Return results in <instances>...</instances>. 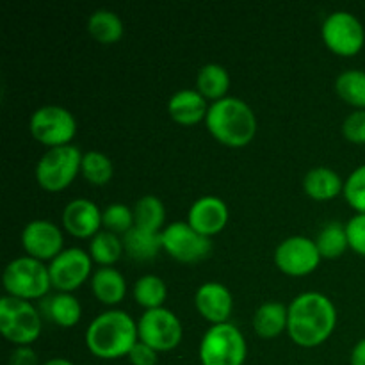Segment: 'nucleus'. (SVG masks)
<instances>
[{
    "label": "nucleus",
    "instance_id": "e433bc0d",
    "mask_svg": "<svg viewBox=\"0 0 365 365\" xmlns=\"http://www.w3.org/2000/svg\"><path fill=\"white\" fill-rule=\"evenodd\" d=\"M9 365H38V356L31 346H16V349L11 353Z\"/></svg>",
    "mask_w": 365,
    "mask_h": 365
},
{
    "label": "nucleus",
    "instance_id": "4be33fe9",
    "mask_svg": "<svg viewBox=\"0 0 365 365\" xmlns=\"http://www.w3.org/2000/svg\"><path fill=\"white\" fill-rule=\"evenodd\" d=\"M230 88V75L227 68L217 63H209L200 68L196 75V89L205 100H223Z\"/></svg>",
    "mask_w": 365,
    "mask_h": 365
},
{
    "label": "nucleus",
    "instance_id": "ddd939ff",
    "mask_svg": "<svg viewBox=\"0 0 365 365\" xmlns=\"http://www.w3.org/2000/svg\"><path fill=\"white\" fill-rule=\"evenodd\" d=\"M91 267L93 259L88 252L82 248L63 250L48 266L52 287L61 292H73L88 280Z\"/></svg>",
    "mask_w": 365,
    "mask_h": 365
},
{
    "label": "nucleus",
    "instance_id": "423d86ee",
    "mask_svg": "<svg viewBox=\"0 0 365 365\" xmlns=\"http://www.w3.org/2000/svg\"><path fill=\"white\" fill-rule=\"evenodd\" d=\"M41 314L27 299L0 298V331L16 346H31L41 335Z\"/></svg>",
    "mask_w": 365,
    "mask_h": 365
},
{
    "label": "nucleus",
    "instance_id": "cd10ccee",
    "mask_svg": "<svg viewBox=\"0 0 365 365\" xmlns=\"http://www.w3.org/2000/svg\"><path fill=\"white\" fill-rule=\"evenodd\" d=\"M123 250V241L116 234L107 230H100L89 242V255L93 262L100 264L102 267H113V264L120 260Z\"/></svg>",
    "mask_w": 365,
    "mask_h": 365
},
{
    "label": "nucleus",
    "instance_id": "7ed1b4c3",
    "mask_svg": "<svg viewBox=\"0 0 365 365\" xmlns=\"http://www.w3.org/2000/svg\"><path fill=\"white\" fill-rule=\"evenodd\" d=\"M205 125L214 139L230 148L250 145L257 134L255 113L245 100L235 96H225L223 100L212 102Z\"/></svg>",
    "mask_w": 365,
    "mask_h": 365
},
{
    "label": "nucleus",
    "instance_id": "bb28decb",
    "mask_svg": "<svg viewBox=\"0 0 365 365\" xmlns=\"http://www.w3.org/2000/svg\"><path fill=\"white\" fill-rule=\"evenodd\" d=\"M317 250H319L323 259L335 260L342 257V253L349 248L348 234H346V225L339 221H330L321 228L316 237Z\"/></svg>",
    "mask_w": 365,
    "mask_h": 365
},
{
    "label": "nucleus",
    "instance_id": "f8f14e48",
    "mask_svg": "<svg viewBox=\"0 0 365 365\" xmlns=\"http://www.w3.org/2000/svg\"><path fill=\"white\" fill-rule=\"evenodd\" d=\"M321 253L316 241L305 235H292L284 239L274 250V264L289 277H307L314 273L321 262Z\"/></svg>",
    "mask_w": 365,
    "mask_h": 365
},
{
    "label": "nucleus",
    "instance_id": "f257e3e1",
    "mask_svg": "<svg viewBox=\"0 0 365 365\" xmlns=\"http://www.w3.org/2000/svg\"><path fill=\"white\" fill-rule=\"evenodd\" d=\"M287 334L299 348H317L330 339L337 324V309L321 292H303L291 302Z\"/></svg>",
    "mask_w": 365,
    "mask_h": 365
},
{
    "label": "nucleus",
    "instance_id": "4468645a",
    "mask_svg": "<svg viewBox=\"0 0 365 365\" xmlns=\"http://www.w3.org/2000/svg\"><path fill=\"white\" fill-rule=\"evenodd\" d=\"M63 232L48 220L29 221L21 230V246L29 257L52 262L63 252Z\"/></svg>",
    "mask_w": 365,
    "mask_h": 365
},
{
    "label": "nucleus",
    "instance_id": "2f4dec72",
    "mask_svg": "<svg viewBox=\"0 0 365 365\" xmlns=\"http://www.w3.org/2000/svg\"><path fill=\"white\" fill-rule=\"evenodd\" d=\"M102 227L116 235H125L134 228V210L125 203H110L102 210Z\"/></svg>",
    "mask_w": 365,
    "mask_h": 365
},
{
    "label": "nucleus",
    "instance_id": "393cba45",
    "mask_svg": "<svg viewBox=\"0 0 365 365\" xmlns=\"http://www.w3.org/2000/svg\"><path fill=\"white\" fill-rule=\"evenodd\" d=\"M123 248L134 260H152L163 250L160 234L134 227L123 235Z\"/></svg>",
    "mask_w": 365,
    "mask_h": 365
},
{
    "label": "nucleus",
    "instance_id": "c756f323",
    "mask_svg": "<svg viewBox=\"0 0 365 365\" xmlns=\"http://www.w3.org/2000/svg\"><path fill=\"white\" fill-rule=\"evenodd\" d=\"M335 91L349 106L365 109V71L346 70L335 81Z\"/></svg>",
    "mask_w": 365,
    "mask_h": 365
},
{
    "label": "nucleus",
    "instance_id": "f3484780",
    "mask_svg": "<svg viewBox=\"0 0 365 365\" xmlns=\"http://www.w3.org/2000/svg\"><path fill=\"white\" fill-rule=\"evenodd\" d=\"M63 225L73 237L93 239L102 227V210L91 200L75 198L64 207Z\"/></svg>",
    "mask_w": 365,
    "mask_h": 365
},
{
    "label": "nucleus",
    "instance_id": "473e14b6",
    "mask_svg": "<svg viewBox=\"0 0 365 365\" xmlns=\"http://www.w3.org/2000/svg\"><path fill=\"white\" fill-rule=\"evenodd\" d=\"M342 195L356 212L365 214V164L349 173V177L344 182Z\"/></svg>",
    "mask_w": 365,
    "mask_h": 365
},
{
    "label": "nucleus",
    "instance_id": "aec40b11",
    "mask_svg": "<svg viewBox=\"0 0 365 365\" xmlns=\"http://www.w3.org/2000/svg\"><path fill=\"white\" fill-rule=\"evenodd\" d=\"M91 289L96 299L103 305H118L127 294V282L114 267H100L93 273Z\"/></svg>",
    "mask_w": 365,
    "mask_h": 365
},
{
    "label": "nucleus",
    "instance_id": "2eb2a0df",
    "mask_svg": "<svg viewBox=\"0 0 365 365\" xmlns=\"http://www.w3.org/2000/svg\"><path fill=\"white\" fill-rule=\"evenodd\" d=\"M187 223L205 237L220 234L228 223V205L220 196H202L191 205Z\"/></svg>",
    "mask_w": 365,
    "mask_h": 365
},
{
    "label": "nucleus",
    "instance_id": "6ab92c4d",
    "mask_svg": "<svg viewBox=\"0 0 365 365\" xmlns=\"http://www.w3.org/2000/svg\"><path fill=\"white\" fill-rule=\"evenodd\" d=\"M303 189L316 202H328L344 191V182H342L341 175L331 168L317 166L307 171L305 178H303Z\"/></svg>",
    "mask_w": 365,
    "mask_h": 365
},
{
    "label": "nucleus",
    "instance_id": "f03ea898",
    "mask_svg": "<svg viewBox=\"0 0 365 365\" xmlns=\"http://www.w3.org/2000/svg\"><path fill=\"white\" fill-rule=\"evenodd\" d=\"M138 342V323L123 310H107L100 314L86 330V346L102 360L128 356Z\"/></svg>",
    "mask_w": 365,
    "mask_h": 365
},
{
    "label": "nucleus",
    "instance_id": "b1692460",
    "mask_svg": "<svg viewBox=\"0 0 365 365\" xmlns=\"http://www.w3.org/2000/svg\"><path fill=\"white\" fill-rule=\"evenodd\" d=\"M88 31L93 38L103 45H113L123 36V21L114 11L96 9L88 20Z\"/></svg>",
    "mask_w": 365,
    "mask_h": 365
},
{
    "label": "nucleus",
    "instance_id": "c9c22d12",
    "mask_svg": "<svg viewBox=\"0 0 365 365\" xmlns=\"http://www.w3.org/2000/svg\"><path fill=\"white\" fill-rule=\"evenodd\" d=\"M128 360H130L132 365H157V362H159V353L153 348H150L148 344L139 341L132 348V351L128 353Z\"/></svg>",
    "mask_w": 365,
    "mask_h": 365
},
{
    "label": "nucleus",
    "instance_id": "a211bd4d",
    "mask_svg": "<svg viewBox=\"0 0 365 365\" xmlns=\"http://www.w3.org/2000/svg\"><path fill=\"white\" fill-rule=\"evenodd\" d=\"M168 113H170L171 120H175L177 123L196 125L205 120L209 107L198 89H180L171 95L170 102H168Z\"/></svg>",
    "mask_w": 365,
    "mask_h": 365
},
{
    "label": "nucleus",
    "instance_id": "72a5a7b5",
    "mask_svg": "<svg viewBox=\"0 0 365 365\" xmlns=\"http://www.w3.org/2000/svg\"><path fill=\"white\" fill-rule=\"evenodd\" d=\"M342 134L349 143L365 145V109H356L342 123Z\"/></svg>",
    "mask_w": 365,
    "mask_h": 365
},
{
    "label": "nucleus",
    "instance_id": "5701e85b",
    "mask_svg": "<svg viewBox=\"0 0 365 365\" xmlns=\"http://www.w3.org/2000/svg\"><path fill=\"white\" fill-rule=\"evenodd\" d=\"M134 227L141 230L160 234L164 230V221H166V209L164 203L157 196L146 195L135 202L134 205Z\"/></svg>",
    "mask_w": 365,
    "mask_h": 365
},
{
    "label": "nucleus",
    "instance_id": "a878e982",
    "mask_svg": "<svg viewBox=\"0 0 365 365\" xmlns=\"http://www.w3.org/2000/svg\"><path fill=\"white\" fill-rule=\"evenodd\" d=\"M46 316L63 328H71L81 321L82 307L71 292H57L46 303Z\"/></svg>",
    "mask_w": 365,
    "mask_h": 365
},
{
    "label": "nucleus",
    "instance_id": "0eeeda50",
    "mask_svg": "<svg viewBox=\"0 0 365 365\" xmlns=\"http://www.w3.org/2000/svg\"><path fill=\"white\" fill-rule=\"evenodd\" d=\"M82 157L84 153L73 145L48 148L36 164V180L45 191H64L81 173Z\"/></svg>",
    "mask_w": 365,
    "mask_h": 365
},
{
    "label": "nucleus",
    "instance_id": "9d476101",
    "mask_svg": "<svg viewBox=\"0 0 365 365\" xmlns=\"http://www.w3.org/2000/svg\"><path fill=\"white\" fill-rule=\"evenodd\" d=\"M138 334L139 341L148 344L157 353H163L171 351L180 344L184 328L180 319L171 310L160 307L143 314L141 319L138 321Z\"/></svg>",
    "mask_w": 365,
    "mask_h": 365
},
{
    "label": "nucleus",
    "instance_id": "c85d7f7f",
    "mask_svg": "<svg viewBox=\"0 0 365 365\" xmlns=\"http://www.w3.org/2000/svg\"><path fill=\"white\" fill-rule=\"evenodd\" d=\"M134 299L146 310L160 309L168 298V285L157 274H143L134 284Z\"/></svg>",
    "mask_w": 365,
    "mask_h": 365
},
{
    "label": "nucleus",
    "instance_id": "9b49d317",
    "mask_svg": "<svg viewBox=\"0 0 365 365\" xmlns=\"http://www.w3.org/2000/svg\"><path fill=\"white\" fill-rule=\"evenodd\" d=\"M160 239H163L164 252L184 264L200 262L212 252L210 237L198 234L185 221H175V223L164 227V230L160 232Z\"/></svg>",
    "mask_w": 365,
    "mask_h": 365
},
{
    "label": "nucleus",
    "instance_id": "dca6fc26",
    "mask_svg": "<svg viewBox=\"0 0 365 365\" xmlns=\"http://www.w3.org/2000/svg\"><path fill=\"white\" fill-rule=\"evenodd\" d=\"M195 305L209 323L223 324L228 323V317L234 309V298L227 285L220 282H207L196 291Z\"/></svg>",
    "mask_w": 365,
    "mask_h": 365
},
{
    "label": "nucleus",
    "instance_id": "1a4fd4ad",
    "mask_svg": "<svg viewBox=\"0 0 365 365\" xmlns=\"http://www.w3.org/2000/svg\"><path fill=\"white\" fill-rule=\"evenodd\" d=\"M321 36L324 45L342 57L356 56L365 43L362 21L348 11H335L328 14L321 27Z\"/></svg>",
    "mask_w": 365,
    "mask_h": 365
},
{
    "label": "nucleus",
    "instance_id": "39448f33",
    "mask_svg": "<svg viewBox=\"0 0 365 365\" xmlns=\"http://www.w3.org/2000/svg\"><path fill=\"white\" fill-rule=\"evenodd\" d=\"M2 282L7 294L27 302L43 298L52 287L48 267L29 255L11 260L4 269Z\"/></svg>",
    "mask_w": 365,
    "mask_h": 365
},
{
    "label": "nucleus",
    "instance_id": "58836bf2",
    "mask_svg": "<svg viewBox=\"0 0 365 365\" xmlns=\"http://www.w3.org/2000/svg\"><path fill=\"white\" fill-rule=\"evenodd\" d=\"M43 365H75V364L68 359H50Z\"/></svg>",
    "mask_w": 365,
    "mask_h": 365
},
{
    "label": "nucleus",
    "instance_id": "412c9836",
    "mask_svg": "<svg viewBox=\"0 0 365 365\" xmlns=\"http://www.w3.org/2000/svg\"><path fill=\"white\" fill-rule=\"evenodd\" d=\"M289 309L280 302H267L253 316V330L262 339H274L287 330Z\"/></svg>",
    "mask_w": 365,
    "mask_h": 365
},
{
    "label": "nucleus",
    "instance_id": "7c9ffc66",
    "mask_svg": "<svg viewBox=\"0 0 365 365\" xmlns=\"http://www.w3.org/2000/svg\"><path fill=\"white\" fill-rule=\"evenodd\" d=\"M81 173L91 185H106L113 178L114 166L113 160L102 152H86L82 157Z\"/></svg>",
    "mask_w": 365,
    "mask_h": 365
},
{
    "label": "nucleus",
    "instance_id": "f704fd0d",
    "mask_svg": "<svg viewBox=\"0 0 365 365\" xmlns=\"http://www.w3.org/2000/svg\"><path fill=\"white\" fill-rule=\"evenodd\" d=\"M346 234H348L349 248L365 257V214H355L346 223Z\"/></svg>",
    "mask_w": 365,
    "mask_h": 365
},
{
    "label": "nucleus",
    "instance_id": "20e7f679",
    "mask_svg": "<svg viewBox=\"0 0 365 365\" xmlns=\"http://www.w3.org/2000/svg\"><path fill=\"white\" fill-rule=\"evenodd\" d=\"M248 346L235 324H212L202 337L198 356L202 365H245Z\"/></svg>",
    "mask_w": 365,
    "mask_h": 365
},
{
    "label": "nucleus",
    "instance_id": "4c0bfd02",
    "mask_svg": "<svg viewBox=\"0 0 365 365\" xmlns=\"http://www.w3.org/2000/svg\"><path fill=\"white\" fill-rule=\"evenodd\" d=\"M351 365H365V339L359 341L351 351V359H349Z\"/></svg>",
    "mask_w": 365,
    "mask_h": 365
},
{
    "label": "nucleus",
    "instance_id": "6e6552de",
    "mask_svg": "<svg viewBox=\"0 0 365 365\" xmlns=\"http://www.w3.org/2000/svg\"><path fill=\"white\" fill-rule=\"evenodd\" d=\"M29 128L36 141L48 148L71 145L77 134V121L68 109L61 106H43L32 113Z\"/></svg>",
    "mask_w": 365,
    "mask_h": 365
}]
</instances>
